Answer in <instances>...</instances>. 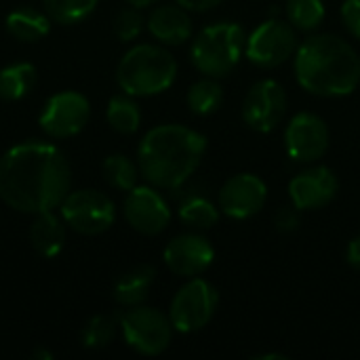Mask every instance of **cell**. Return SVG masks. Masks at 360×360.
Here are the masks:
<instances>
[{
	"label": "cell",
	"instance_id": "obj_8",
	"mask_svg": "<svg viewBox=\"0 0 360 360\" xmlns=\"http://www.w3.org/2000/svg\"><path fill=\"white\" fill-rule=\"evenodd\" d=\"M219 304L217 289L205 278H190L173 297L169 308V319L175 331L196 333L205 329L215 316Z\"/></svg>",
	"mask_w": 360,
	"mask_h": 360
},
{
	"label": "cell",
	"instance_id": "obj_7",
	"mask_svg": "<svg viewBox=\"0 0 360 360\" xmlns=\"http://www.w3.org/2000/svg\"><path fill=\"white\" fill-rule=\"evenodd\" d=\"M59 215L70 230L82 236H97L114 226L116 207L103 192L86 188L70 192L59 207Z\"/></svg>",
	"mask_w": 360,
	"mask_h": 360
},
{
	"label": "cell",
	"instance_id": "obj_31",
	"mask_svg": "<svg viewBox=\"0 0 360 360\" xmlns=\"http://www.w3.org/2000/svg\"><path fill=\"white\" fill-rule=\"evenodd\" d=\"M342 19L348 32L360 40V0H344L342 4Z\"/></svg>",
	"mask_w": 360,
	"mask_h": 360
},
{
	"label": "cell",
	"instance_id": "obj_17",
	"mask_svg": "<svg viewBox=\"0 0 360 360\" xmlns=\"http://www.w3.org/2000/svg\"><path fill=\"white\" fill-rule=\"evenodd\" d=\"M148 32L162 44H184L192 36V19L179 4L156 6L148 21Z\"/></svg>",
	"mask_w": 360,
	"mask_h": 360
},
{
	"label": "cell",
	"instance_id": "obj_15",
	"mask_svg": "<svg viewBox=\"0 0 360 360\" xmlns=\"http://www.w3.org/2000/svg\"><path fill=\"white\" fill-rule=\"evenodd\" d=\"M162 259L173 274L194 278L209 270V266L215 259V249L200 234H179L169 240Z\"/></svg>",
	"mask_w": 360,
	"mask_h": 360
},
{
	"label": "cell",
	"instance_id": "obj_22",
	"mask_svg": "<svg viewBox=\"0 0 360 360\" xmlns=\"http://www.w3.org/2000/svg\"><path fill=\"white\" fill-rule=\"evenodd\" d=\"M188 108L198 114V116H209L213 112H217L224 103V89L217 82V78L205 76L200 80H196L186 95Z\"/></svg>",
	"mask_w": 360,
	"mask_h": 360
},
{
	"label": "cell",
	"instance_id": "obj_21",
	"mask_svg": "<svg viewBox=\"0 0 360 360\" xmlns=\"http://www.w3.org/2000/svg\"><path fill=\"white\" fill-rule=\"evenodd\" d=\"M36 82V68L27 61H15L0 70V99L19 101Z\"/></svg>",
	"mask_w": 360,
	"mask_h": 360
},
{
	"label": "cell",
	"instance_id": "obj_33",
	"mask_svg": "<svg viewBox=\"0 0 360 360\" xmlns=\"http://www.w3.org/2000/svg\"><path fill=\"white\" fill-rule=\"evenodd\" d=\"M346 257H348V264H350L356 272H360V236L350 240Z\"/></svg>",
	"mask_w": 360,
	"mask_h": 360
},
{
	"label": "cell",
	"instance_id": "obj_16",
	"mask_svg": "<svg viewBox=\"0 0 360 360\" xmlns=\"http://www.w3.org/2000/svg\"><path fill=\"white\" fill-rule=\"evenodd\" d=\"M340 192V179L329 167H312L295 175L289 184L291 202L300 211L327 207Z\"/></svg>",
	"mask_w": 360,
	"mask_h": 360
},
{
	"label": "cell",
	"instance_id": "obj_5",
	"mask_svg": "<svg viewBox=\"0 0 360 360\" xmlns=\"http://www.w3.org/2000/svg\"><path fill=\"white\" fill-rule=\"evenodd\" d=\"M245 46V30L234 21H219L198 32L190 49V59L200 74L224 78L238 65Z\"/></svg>",
	"mask_w": 360,
	"mask_h": 360
},
{
	"label": "cell",
	"instance_id": "obj_19",
	"mask_svg": "<svg viewBox=\"0 0 360 360\" xmlns=\"http://www.w3.org/2000/svg\"><path fill=\"white\" fill-rule=\"evenodd\" d=\"M154 278H156V270L152 266H148V264H141V266H135V268L127 270L114 283V300L122 308L143 304L150 289H152V285H154Z\"/></svg>",
	"mask_w": 360,
	"mask_h": 360
},
{
	"label": "cell",
	"instance_id": "obj_27",
	"mask_svg": "<svg viewBox=\"0 0 360 360\" xmlns=\"http://www.w3.org/2000/svg\"><path fill=\"white\" fill-rule=\"evenodd\" d=\"M97 2L99 0H42L49 17L63 25H72L86 19L95 11Z\"/></svg>",
	"mask_w": 360,
	"mask_h": 360
},
{
	"label": "cell",
	"instance_id": "obj_1",
	"mask_svg": "<svg viewBox=\"0 0 360 360\" xmlns=\"http://www.w3.org/2000/svg\"><path fill=\"white\" fill-rule=\"evenodd\" d=\"M72 188V167L51 141L27 139L0 158V198L6 207L38 215L61 207Z\"/></svg>",
	"mask_w": 360,
	"mask_h": 360
},
{
	"label": "cell",
	"instance_id": "obj_25",
	"mask_svg": "<svg viewBox=\"0 0 360 360\" xmlns=\"http://www.w3.org/2000/svg\"><path fill=\"white\" fill-rule=\"evenodd\" d=\"M179 219L196 230H211L219 221V207L202 196H190L179 207Z\"/></svg>",
	"mask_w": 360,
	"mask_h": 360
},
{
	"label": "cell",
	"instance_id": "obj_10",
	"mask_svg": "<svg viewBox=\"0 0 360 360\" xmlns=\"http://www.w3.org/2000/svg\"><path fill=\"white\" fill-rule=\"evenodd\" d=\"M91 118V103L78 91H59L51 95L38 116L40 129L53 139L78 135Z\"/></svg>",
	"mask_w": 360,
	"mask_h": 360
},
{
	"label": "cell",
	"instance_id": "obj_18",
	"mask_svg": "<svg viewBox=\"0 0 360 360\" xmlns=\"http://www.w3.org/2000/svg\"><path fill=\"white\" fill-rule=\"evenodd\" d=\"M30 243L42 257H57L65 247V221L55 211L34 215L30 226Z\"/></svg>",
	"mask_w": 360,
	"mask_h": 360
},
{
	"label": "cell",
	"instance_id": "obj_6",
	"mask_svg": "<svg viewBox=\"0 0 360 360\" xmlns=\"http://www.w3.org/2000/svg\"><path fill=\"white\" fill-rule=\"evenodd\" d=\"M124 344L143 356L162 354L173 338V325L169 314L150 306H131L118 316Z\"/></svg>",
	"mask_w": 360,
	"mask_h": 360
},
{
	"label": "cell",
	"instance_id": "obj_13",
	"mask_svg": "<svg viewBox=\"0 0 360 360\" xmlns=\"http://www.w3.org/2000/svg\"><path fill=\"white\" fill-rule=\"evenodd\" d=\"M122 211L127 224L143 236L165 232L171 221V209L154 186H135L129 190Z\"/></svg>",
	"mask_w": 360,
	"mask_h": 360
},
{
	"label": "cell",
	"instance_id": "obj_28",
	"mask_svg": "<svg viewBox=\"0 0 360 360\" xmlns=\"http://www.w3.org/2000/svg\"><path fill=\"white\" fill-rule=\"evenodd\" d=\"M118 321L114 316H108V314H97L93 316L84 329H82V335H80V342L84 348L89 350H101L105 346L112 344L114 335H116V329H118Z\"/></svg>",
	"mask_w": 360,
	"mask_h": 360
},
{
	"label": "cell",
	"instance_id": "obj_3",
	"mask_svg": "<svg viewBox=\"0 0 360 360\" xmlns=\"http://www.w3.org/2000/svg\"><path fill=\"white\" fill-rule=\"evenodd\" d=\"M295 76L302 89L319 97H344L360 84V57L335 34L306 38L295 51Z\"/></svg>",
	"mask_w": 360,
	"mask_h": 360
},
{
	"label": "cell",
	"instance_id": "obj_32",
	"mask_svg": "<svg viewBox=\"0 0 360 360\" xmlns=\"http://www.w3.org/2000/svg\"><path fill=\"white\" fill-rule=\"evenodd\" d=\"M179 6H184L186 11H196V13H202V11H209L213 6H217L221 0H175Z\"/></svg>",
	"mask_w": 360,
	"mask_h": 360
},
{
	"label": "cell",
	"instance_id": "obj_34",
	"mask_svg": "<svg viewBox=\"0 0 360 360\" xmlns=\"http://www.w3.org/2000/svg\"><path fill=\"white\" fill-rule=\"evenodd\" d=\"M127 4H131V6H137V8H146V6H152V4H156L158 0H124Z\"/></svg>",
	"mask_w": 360,
	"mask_h": 360
},
{
	"label": "cell",
	"instance_id": "obj_11",
	"mask_svg": "<svg viewBox=\"0 0 360 360\" xmlns=\"http://www.w3.org/2000/svg\"><path fill=\"white\" fill-rule=\"evenodd\" d=\"M285 112H287V93L283 84L270 78L255 82L243 101V118L249 124V129L257 133L274 131L285 118Z\"/></svg>",
	"mask_w": 360,
	"mask_h": 360
},
{
	"label": "cell",
	"instance_id": "obj_30",
	"mask_svg": "<svg viewBox=\"0 0 360 360\" xmlns=\"http://www.w3.org/2000/svg\"><path fill=\"white\" fill-rule=\"evenodd\" d=\"M300 209L295 205H289V207H281L278 213L274 215V226L278 232L283 234H289V232H295L300 228Z\"/></svg>",
	"mask_w": 360,
	"mask_h": 360
},
{
	"label": "cell",
	"instance_id": "obj_9",
	"mask_svg": "<svg viewBox=\"0 0 360 360\" xmlns=\"http://www.w3.org/2000/svg\"><path fill=\"white\" fill-rule=\"evenodd\" d=\"M295 27L281 19H268L247 38L245 55L259 68H276L291 59L297 51Z\"/></svg>",
	"mask_w": 360,
	"mask_h": 360
},
{
	"label": "cell",
	"instance_id": "obj_23",
	"mask_svg": "<svg viewBox=\"0 0 360 360\" xmlns=\"http://www.w3.org/2000/svg\"><path fill=\"white\" fill-rule=\"evenodd\" d=\"M105 120L116 133L133 135L141 124V112H139V105L135 103V99L131 95H127V93L114 95L108 103Z\"/></svg>",
	"mask_w": 360,
	"mask_h": 360
},
{
	"label": "cell",
	"instance_id": "obj_12",
	"mask_svg": "<svg viewBox=\"0 0 360 360\" xmlns=\"http://www.w3.org/2000/svg\"><path fill=\"white\" fill-rule=\"evenodd\" d=\"M329 139L327 122L312 112L295 114L285 131V148L295 162L321 160L329 150Z\"/></svg>",
	"mask_w": 360,
	"mask_h": 360
},
{
	"label": "cell",
	"instance_id": "obj_29",
	"mask_svg": "<svg viewBox=\"0 0 360 360\" xmlns=\"http://www.w3.org/2000/svg\"><path fill=\"white\" fill-rule=\"evenodd\" d=\"M143 23H146V19L141 15V8L129 4V6H124V8H120L116 13V17H114V34L118 36V40L131 42L141 34Z\"/></svg>",
	"mask_w": 360,
	"mask_h": 360
},
{
	"label": "cell",
	"instance_id": "obj_35",
	"mask_svg": "<svg viewBox=\"0 0 360 360\" xmlns=\"http://www.w3.org/2000/svg\"><path fill=\"white\" fill-rule=\"evenodd\" d=\"M289 356H285V354H259V356H255V360H287Z\"/></svg>",
	"mask_w": 360,
	"mask_h": 360
},
{
	"label": "cell",
	"instance_id": "obj_2",
	"mask_svg": "<svg viewBox=\"0 0 360 360\" xmlns=\"http://www.w3.org/2000/svg\"><path fill=\"white\" fill-rule=\"evenodd\" d=\"M207 152V137L184 124H158L150 129L137 148L141 177L160 190L184 186Z\"/></svg>",
	"mask_w": 360,
	"mask_h": 360
},
{
	"label": "cell",
	"instance_id": "obj_20",
	"mask_svg": "<svg viewBox=\"0 0 360 360\" xmlns=\"http://www.w3.org/2000/svg\"><path fill=\"white\" fill-rule=\"evenodd\" d=\"M51 17L46 11H38L34 6H19L6 15V32L21 42H36L44 38L51 30Z\"/></svg>",
	"mask_w": 360,
	"mask_h": 360
},
{
	"label": "cell",
	"instance_id": "obj_24",
	"mask_svg": "<svg viewBox=\"0 0 360 360\" xmlns=\"http://www.w3.org/2000/svg\"><path fill=\"white\" fill-rule=\"evenodd\" d=\"M139 165L133 162L124 154H112L103 160V177L105 181L122 192H129L137 186L139 179Z\"/></svg>",
	"mask_w": 360,
	"mask_h": 360
},
{
	"label": "cell",
	"instance_id": "obj_26",
	"mask_svg": "<svg viewBox=\"0 0 360 360\" xmlns=\"http://www.w3.org/2000/svg\"><path fill=\"white\" fill-rule=\"evenodd\" d=\"M325 2L323 0H287V19L295 30L312 32L325 19Z\"/></svg>",
	"mask_w": 360,
	"mask_h": 360
},
{
	"label": "cell",
	"instance_id": "obj_4",
	"mask_svg": "<svg viewBox=\"0 0 360 360\" xmlns=\"http://www.w3.org/2000/svg\"><path fill=\"white\" fill-rule=\"evenodd\" d=\"M175 57L165 46L150 42H141L129 49L116 68V82L131 97L165 93L175 82Z\"/></svg>",
	"mask_w": 360,
	"mask_h": 360
},
{
	"label": "cell",
	"instance_id": "obj_14",
	"mask_svg": "<svg viewBox=\"0 0 360 360\" xmlns=\"http://www.w3.org/2000/svg\"><path fill=\"white\" fill-rule=\"evenodd\" d=\"M268 200V186L253 173L232 175L219 190V211L232 219L257 215Z\"/></svg>",
	"mask_w": 360,
	"mask_h": 360
}]
</instances>
